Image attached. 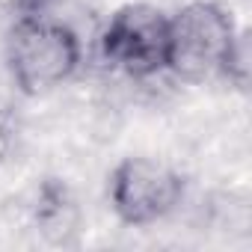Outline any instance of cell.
I'll return each mask as SVG.
<instances>
[{
	"mask_svg": "<svg viewBox=\"0 0 252 252\" xmlns=\"http://www.w3.org/2000/svg\"><path fill=\"white\" fill-rule=\"evenodd\" d=\"M187 181L178 169L155 158H125L110 172V208L134 228L155 225L175 214L184 202Z\"/></svg>",
	"mask_w": 252,
	"mask_h": 252,
	"instance_id": "obj_4",
	"label": "cell"
},
{
	"mask_svg": "<svg viewBox=\"0 0 252 252\" xmlns=\"http://www.w3.org/2000/svg\"><path fill=\"white\" fill-rule=\"evenodd\" d=\"M9 149H12V131H9V125H6V119L0 116V163L6 160Z\"/></svg>",
	"mask_w": 252,
	"mask_h": 252,
	"instance_id": "obj_7",
	"label": "cell"
},
{
	"mask_svg": "<svg viewBox=\"0 0 252 252\" xmlns=\"http://www.w3.org/2000/svg\"><path fill=\"white\" fill-rule=\"evenodd\" d=\"M98 57L110 71L134 83L169 74V15L152 3L116 9L98 33Z\"/></svg>",
	"mask_w": 252,
	"mask_h": 252,
	"instance_id": "obj_3",
	"label": "cell"
},
{
	"mask_svg": "<svg viewBox=\"0 0 252 252\" xmlns=\"http://www.w3.org/2000/svg\"><path fill=\"white\" fill-rule=\"evenodd\" d=\"M237 24L214 0H193L169 15V77L181 83H205L225 71L228 54L237 45Z\"/></svg>",
	"mask_w": 252,
	"mask_h": 252,
	"instance_id": "obj_2",
	"label": "cell"
},
{
	"mask_svg": "<svg viewBox=\"0 0 252 252\" xmlns=\"http://www.w3.org/2000/svg\"><path fill=\"white\" fill-rule=\"evenodd\" d=\"M6 65L12 83L24 95H45L68 83L83 65V42L74 27L60 18H18L6 42Z\"/></svg>",
	"mask_w": 252,
	"mask_h": 252,
	"instance_id": "obj_1",
	"label": "cell"
},
{
	"mask_svg": "<svg viewBox=\"0 0 252 252\" xmlns=\"http://www.w3.org/2000/svg\"><path fill=\"white\" fill-rule=\"evenodd\" d=\"M54 0H0V9L9 12L15 21L18 18H30V15H45L51 9Z\"/></svg>",
	"mask_w": 252,
	"mask_h": 252,
	"instance_id": "obj_6",
	"label": "cell"
},
{
	"mask_svg": "<svg viewBox=\"0 0 252 252\" xmlns=\"http://www.w3.org/2000/svg\"><path fill=\"white\" fill-rule=\"evenodd\" d=\"M33 220H36V228L48 240L68 243V237L77 234V222H80V211H77V202H74L71 190L63 181L48 178L36 193Z\"/></svg>",
	"mask_w": 252,
	"mask_h": 252,
	"instance_id": "obj_5",
	"label": "cell"
}]
</instances>
